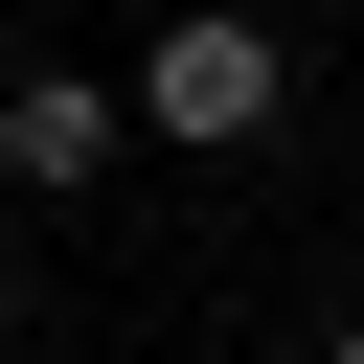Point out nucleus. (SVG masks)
<instances>
[{"instance_id":"f257e3e1","label":"nucleus","mask_w":364,"mask_h":364,"mask_svg":"<svg viewBox=\"0 0 364 364\" xmlns=\"http://www.w3.org/2000/svg\"><path fill=\"white\" fill-rule=\"evenodd\" d=\"M296 114V46L250 23V0H159V46H136V136H182V159H250Z\"/></svg>"},{"instance_id":"f03ea898","label":"nucleus","mask_w":364,"mask_h":364,"mask_svg":"<svg viewBox=\"0 0 364 364\" xmlns=\"http://www.w3.org/2000/svg\"><path fill=\"white\" fill-rule=\"evenodd\" d=\"M114 136H136V91H91V68H23L0 91V182H91Z\"/></svg>"},{"instance_id":"7ed1b4c3","label":"nucleus","mask_w":364,"mask_h":364,"mask_svg":"<svg viewBox=\"0 0 364 364\" xmlns=\"http://www.w3.org/2000/svg\"><path fill=\"white\" fill-rule=\"evenodd\" d=\"M0 341H23V250H0Z\"/></svg>"},{"instance_id":"20e7f679","label":"nucleus","mask_w":364,"mask_h":364,"mask_svg":"<svg viewBox=\"0 0 364 364\" xmlns=\"http://www.w3.org/2000/svg\"><path fill=\"white\" fill-rule=\"evenodd\" d=\"M318 364H364V318H341V341H318Z\"/></svg>"}]
</instances>
